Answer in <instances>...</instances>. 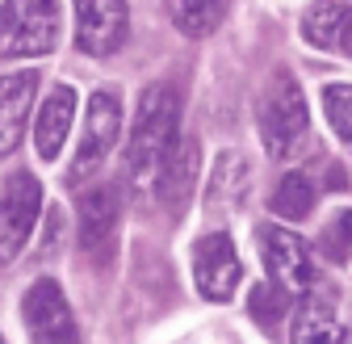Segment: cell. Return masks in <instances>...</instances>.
<instances>
[{
	"label": "cell",
	"instance_id": "obj_6",
	"mask_svg": "<svg viewBox=\"0 0 352 344\" xmlns=\"http://www.w3.org/2000/svg\"><path fill=\"white\" fill-rule=\"evenodd\" d=\"M256 239H260V256H264V269H269L273 286H281L285 294H306L315 286V256L294 231L264 223Z\"/></svg>",
	"mask_w": 352,
	"mask_h": 344
},
{
	"label": "cell",
	"instance_id": "obj_18",
	"mask_svg": "<svg viewBox=\"0 0 352 344\" xmlns=\"http://www.w3.org/2000/svg\"><path fill=\"white\" fill-rule=\"evenodd\" d=\"M315 197H319L315 181L306 177V172H289L273 189V214H281V219H302V214L315 210Z\"/></svg>",
	"mask_w": 352,
	"mask_h": 344
},
{
	"label": "cell",
	"instance_id": "obj_8",
	"mask_svg": "<svg viewBox=\"0 0 352 344\" xmlns=\"http://www.w3.org/2000/svg\"><path fill=\"white\" fill-rule=\"evenodd\" d=\"M243 277V265H239V252H235V239L223 235V231H210L197 239L193 248V281L197 290L210 298V303H227L235 294Z\"/></svg>",
	"mask_w": 352,
	"mask_h": 344
},
{
	"label": "cell",
	"instance_id": "obj_14",
	"mask_svg": "<svg viewBox=\"0 0 352 344\" xmlns=\"http://www.w3.org/2000/svg\"><path fill=\"white\" fill-rule=\"evenodd\" d=\"M248 193H252V164H248L239 151H223V155H218V164H214L210 189H206V206H210L214 214L239 210Z\"/></svg>",
	"mask_w": 352,
	"mask_h": 344
},
{
	"label": "cell",
	"instance_id": "obj_4",
	"mask_svg": "<svg viewBox=\"0 0 352 344\" xmlns=\"http://www.w3.org/2000/svg\"><path fill=\"white\" fill-rule=\"evenodd\" d=\"M118 131H122V105L113 93H93L88 97V114H84V131H80V147H76V160L67 168L72 185L88 181L93 172L105 164V155L113 151L118 143Z\"/></svg>",
	"mask_w": 352,
	"mask_h": 344
},
{
	"label": "cell",
	"instance_id": "obj_12",
	"mask_svg": "<svg viewBox=\"0 0 352 344\" xmlns=\"http://www.w3.org/2000/svg\"><path fill=\"white\" fill-rule=\"evenodd\" d=\"M38 72H9L0 76V155H9L21 135H25V118H30V105L38 97Z\"/></svg>",
	"mask_w": 352,
	"mask_h": 344
},
{
	"label": "cell",
	"instance_id": "obj_1",
	"mask_svg": "<svg viewBox=\"0 0 352 344\" xmlns=\"http://www.w3.org/2000/svg\"><path fill=\"white\" fill-rule=\"evenodd\" d=\"M176 143H181V93L172 84H151L139 97L126 143V177L135 181V189L160 181V168L176 151Z\"/></svg>",
	"mask_w": 352,
	"mask_h": 344
},
{
	"label": "cell",
	"instance_id": "obj_16",
	"mask_svg": "<svg viewBox=\"0 0 352 344\" xmlns=\"http://www.w3.org/2000/svg\"><path fill=\"white\" fill-rule=\"evenodd\" d=\"M294 344H348L344 340V327L331 311V303H323V298H311L298 319H294Z\"/></svg>",
	"mask_w": 352,
	"mask_h": 344
},
{
	"label": "cell",
	"instance_id": "obj_15",
	"mask_svg": "<svg viewBox=\"0 0 352 344\" xmlns=\"http://www.w3.org/2000/svg\"><path fill=\"white\" fill-rule=\"evenodd\" d=\"M164 9L172 17V25L189 34V38H206L214 34L218 25H223L231 0H164Z\"/></svg>",
	"mask_w": 352,
	"mask_h": 344
},
{
	"label": "cell",
	"instance_id": "obj_9",
	"mask_svg": "<svg viewBox=\"0 0 352 344\" xmlns=\"http://www.w3.org/2000/svg\"><path fill=\"white\" fill-rule=\"evenodd\" d=\"M76 214H80V248L93 256V261L105 265L113 256V248H118V223H122L118 193L109 185L84 189L80 202H76Z\"/></svg>",
	"mask_w": 352,
	"mask_h": 344
},
{
	"label": "cell",
	"instance_id": "obj_22",
	"mask_svg": "<svg viewBox=\"0 0 352 344\" xmlns=\"http://www.w3.org/2000/svg\"><path fill=\"white\" fill-rule=\"evenodd\" d=\"M340 47L352 55V21H348V25H344V34H340Z\"/></svg>",
	"mask_w": 352,
	"mask_h": 344
},
{
	"label": "cell",
	"instance_id": "obj_2",
	"mask_svg": "<svg viewBox=\"0 0 352 344\" xmlns=\"http://www.w3.org/2000/svg\"><path fill=\"white\" fill-rule=\"evenodd\" d=\"M256 126H260L264 151L273 160H289L306 143L311 118H306V97H302L298 80L289 72H277L269 84H264L260 105H256Z\"/></svg>",
	"mask_w": 352,
	"mask_h": 344
},
{
	"label": "cell",
	"instance_id": "obj_11",
	"mask_svg": "<svg viewBox=\"0 0 352 344\" xmlns=\"http://www.w3.org/2000/svg\"><path fill=\"white\" fill-rule=\"evenodd\" d=\"M197 168H201V143L193 135H185L181 143H176V151L164 160L160 181H155V197H160V206L172 214V219H181L185 206L193 202V193H197Z\"/></svg>",
	"mask_w": 352,
	"mask_h": 344
},
{
	"label": "cell",
	"instance_id": "obj_19",
	"mask_svg": "<svg viewBox=\"0 0 352 344\" xmlns=\"http://www.w3.org/2000/svg\"><path fill=\"white\" fill-rule=\"evenodd\" d=\"M252 319L264 327V332H277V323L289 315V294L281 286H256L252 290Z\"/></svg>",
	"mask_w": 352,
	"mask_h": 344
},
{
	"label": "cell",
	"instance_id": "obj_10",
	"mask_svg": "<svg viewBox=\"0 0 352 344\" xmlns=\"http://www.w3.org/2000/svg\"><path fill=\"white\" fill-rule=\"evenodd\" d=\"M76 42L84 55H113L126 42V0H76Z\"/></svg>",
	"mask_w": 352,
	"mask_h": 344
},
{
	"label": "cell",
	"instance_id": "obj_17",
	"mask_svg": "<svg viewBox=\"0 0 352 344\" xmlns=\"http://www.w3.org/2000/svg\"><path fill=\"white\" fill-rule=\"evenodd\" d=\"M348 21H352V0H315V5L306 9L302 34H306V42H315V47H331V42H340Z\"/></svg>",
	"mask_w": 352,
	"mask_h": 344
},
{
	"label": "cell",
	"instance_id": "obj_13",
	"mask_svg": "<svg viewBox=\"0 0 352 344\" xmlns=\"http://www.w3.org/2000/svg\"><path fill=\"white\" fill-rule=\"evenodd\" d=\"M72 118H76V89L72 84H55L38 109V122H34V147L47 164L59 160V151L72 135Z\"/></svg>",
	"mask_w": 352,
	"mask_h": 344
},
{
	"label": "cell",
	"instance_id": "obj_3",
	"mask_svg": "<svg viewBox=\"0 0 352 344\" xmlns=\"http://www.w3.org/2000/svg\"><path fill=\"white\" fill-rule=\"evenodd\" d=\"M59 47V0H5L0 5V55L42 59Z\"/></svg>",
	"mask_w": 352,
	"mask_h": 344
},
{
	"label": "cell",
	"instance_id": "obj_7",
	"mask_svg": "<svg viewBox=\"0 0 352 344\" xmlns=\"http://www.w3.org/2000/svg\"><path fill=\"white\" fill-rule=\"evenodd\" d=\"M21 319H25V332H30L34 344H80V332H76L72 307L63 298V286L51 281V277H38L25 290Z\"/></svg>",
	"mask_w": 352,
	"mask_h": 344
},
{
	"label": "cell",
	"instance_id": "obj_23",
	"mask_svg": "<svg viewBox=\"0 0 352 344\" xmlns=\"http://www.w3.org/2000/svg\"><path fill=\"white\" fill-rule=\"evenodd\" d=\"M0 344H5V340H0Z\"/></svg>",
	"mask_w": 352,
	"mask_h": 344
},
{
	"label": "cell",
	"instance_id": "obj_21",
	"mask_svg": "<svg viewBox=\"0 0 352 344\" xmlns=\"http://www.w3.org/2000/svg\"><path fill=\"white\" fill-rule=\"evenodd\" d=\"M323 256L331 265H344L352 256V210L331 214V223L323 227Z\"/></svg>",
	"mask_w": 352,
	"mask_h": 344
},
{
	"label": "cell",
	"instance_id": "obj_20",
	"mask_svg": "<svg viewBox=\"0 0 352 344\" xmlns=\"http://www.w3.org/2000/svg\"><path fill=\"white\" fill-rule=\"evenodd\" d=\"M323 114L331 122V131L352 143V84H344V80L323 84Z\"/></svg>",
	"mask_w": 352,
	"mask_h": 344
},
{
	"label": "cell",
	"instance_id": "obj_5",
	"mask_svg": "<svg viewBox=\"0 0 352 344\" xmlns=\"http://www.w3.org/2000/svg\"><path fill=\"white\" fill-rule=\"evenodd\" d=\"M42 210V185L30 172H13L0 193V265L17 261V252L30 244Z\"/></svg>",
	"mask_w": 352,
	"mask_h": 344
}]
</instances>
